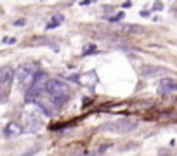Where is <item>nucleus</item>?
Returning a JSON list of instances; mask_svg holds the SVG:
<instances>
[{"instance_id":"ddd939ff","label":"nucleus","mask_w":177,"mask_h":156,"mask_svg":"<svg viewBox=\"0 0 177 156\" xmlns=\"http://www.w3.org/2000/svg\"><path fill=\"white\" fill-rule=\"evenodd\" d=\"M108 148H111V144H104V146H101V148L97 149V153H104Z\"/></svg>"},{"instance_id":"f03ea898","label":"nucleus","mask_w":177,"mask_h":156,"mask_svg":"<svg viewBox=\"0 0 177 156\" xmlns=\"http://www.w3.org/2000/svg\"><path fill=\"white\" fill-rule=\"evenodd\" d=\"M45 83H47V75L43 71H36L31 85L26 90V101H36L45 92Z\"/></svg>"},{"instance_id":"39448f33","label":"nucleus","mask_w":177,"mask_h":156,"mask_svg":"<svg viewBox=\"0 0 177 156\" xmlns=\"http://www.w3.org/2000/svg\"><path fill=\"white\" fill-rule=\"evenodd\" d=\"M23 134V127L16 121H9L5 128H4V137L5 139H12V137H17V135Z\"/></svg>"},{"instance_id":"f8f14e48","label":"nucleus","mask_w":177,"mask_h":156,"mask_svg":"<svg viewBox=\"0 0 177 156\" xmlns=\"http://www.w3.org/2000/svg\"><path fill=\"white\" fill-rule=\"evenodd\" d=\"M12 24H14V26H24V24H26V19H17V21H14Z\"/></svg>"},{"instance_id":"0eeeda50","label":"nucleus","mask_w":177,"mask_h":156,"mask_svg":"<svg viewBox=\"0 0 177 156\" xmlns=\"http://www.w3.org/2000/svg\"><path fill=\"white\" fill-rule=\"evenodd\" d=\"M163 73H167V71L163 68H155V66H144L141 70V75L144 78H151V76H156V75H163Z\"/></svg>"},{"instance_id":"6e6552de","label":"nucleus","mask_w":177,"mask_h":156,"mask_svg":"<svg viewBox=\"0 0 177 156\" xmlns=\"http://www.w3.org/2000/svg\"><path fill=\"white\" fill-rule=\"evenodd\" d=\"M12 76H14V70H12V68H9V66L0 68V85L9 83V82L12 80Z\"/></svg>"},{"instance_id":"1a4fd4ad","label":"nucleus","mask_w":177,"mask_h":156,"mask_svg":"<svg viewBox=\"0 0 177 156\" xmlns=\"http://www.w3.org/2000/svg\"><path fill=\"white\" fill-rule=\"evenodd\" d=\"M28 43H30V45H49V47H52V49H54V52H57V50H59V47H57L56 43L49 42L45 36H33Z\"/></svg>"},{"instance_id":"20e7f679","label":"nucleus","mask_w":177,"mask_h":156,"mask_svg":"<svg viewBox=\"0 0 177 156\" xmlns=\"http://www.w3.org/2000/svg\"><path fill=\"white\" fill-rule=\"evenodd\" d=\"M33 78H35V68L31 64H21L16 71L17 87H21V89H28L33 82Z\"/></svg>"},{"instance_id":"2eb2a0df","label":"nucleus","mask_w":177,"mask_h":156,"mask_svg":"<svg viewBox=\"0 0 177 156\" xmlns=\"http://www.w3.org/2000/svg\"><path fill=\"white\" fill-rule=\"evenodd\" d=\"M2 42L4 43H16V38H7L5 36V38H2Z\"/></svg>"},{"instance_id":"9b49d317","label":"nucleus","mask_w":177,"mask_h":156,"mask_svg":"<svg viewBox=\"0 0 177 156\" xmlns=\"http://www.w3.org/2000/svg\"><path fill=\"white\" fill-rule=\"evenodd\" d=\"M90 54H97L96 45H87V47H85V50L82 52V56H90Z\"/></svg>"},{"instance_id":"9d476101","label":"nucleus","mask_w":177,"mask_h":156,"mask_svg":"<svg viewBox=\"0 0 177 156\" xmlns=\"http://www.w3.org/2000/svg\"><path fill=\"white\" fill-rule=\"evenodd\" d=\"M64 21V17H63V14H56L52 19H50V23L47 24V30H52V28H57L61 23Z\"/></svg>"},{"instance_id":"423d86ee","label":"nucleus","mask_w":177,"mask_h":156,"mask_svg":"<svg viewBox=\"0 0 177 156\" xmlns=\"http://www.w3.org/2000/svg\"><path fill=\"white\" fill-rule=\"evenodd\" d=\"M177 90V82L170 80V78H163L160 82V87H158V92L165 95V94H170V92H175Z\"/></svg>"},{"instance_id":"7ed1b4c3","label":"nucleus","mask_w":177,"mask_h":156,"mask_svg":"<svg viewBox=\"0 0 177 156\" xmlns=\"http://www.w3.org/2000/svg\"><path fill=\"white\" fill-rule=\"evenodd\" d=\"M137 128V121L132 120H116V121H108L101 125V130L111 132V134H130Z\"/></svg>"},{"instance_id":"4468645a","label":"nucleus","mask_w":177,"mask_h":156,"mask_svg":"<svg viewBox=\"0 0 177 156\" xmlns=\"http://www.w3.org/2000/svg\"><path fill=\"white\" fill-rule=\"evenodd\" d=\"M122 17H123V14H116V16H113V17H109V21L113 23V21H120Z\"/></svg>"},{"instance_id":"dca6fc26","label":"nucleus","mask_w":177,"mask_h":156,"mask_svg":"<svg viewBox=\"0 0 177 156\" xmlns=\"http://www.w3.org/2000/svg\"><path fill=\"white\" fill-rule=\"evenodd\" d=\"M155 11H162V4H160V2H156L155 4Z\"/></svg>"},{"instance_id":"f257e3e1","label":"nucleus","mask_w":177,"mask_h":156,"mask_svg":"<svg viewBox=\"0 0 177 156\" xmlns=\"http://www.w3.org/2000/svg\"><path fill=\"white\" fill-rule=\"evenodd\" d=\"M45 92L49 94L50 99L54 101V104H57V106H63L70 97V89L61 80H47Z\"/></svg>"}]
</instances>
